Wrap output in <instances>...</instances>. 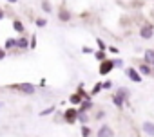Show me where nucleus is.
<instances>
[{
  "instance_id": "obj_4",
  "label": "nucleus",
  "mask_w": 154,
  "mask_h": 137,
  "mask_svg": "<svg viewBox=\"0 0 154 137\" xmlns=\"http://www.w3.org/2000/svg\"><path fill=\"white\" fill-rule=\"evenodd\" d=\"M138 71H140V74L143 76V78H150L152 74H154V68H152V65H149V63H145V61H141L138 67Z\"/></svg>"
},
{
  "instance_id": "obj_31",
  "label": "nucleus",
  "mask_w": 154,
  "mask_h": 137,
  "mask_svg": "<svg viewBox=\"0 0 154 137\" xmlns=\"http://www.w3.org/2000/svg\"><path fill=\"white\" fill-rule=\"evenodd\" d=\"M4 58H6V52H4L2 49H0V60H4Z\"/></svg>"
},
{
  "instance_id": "obj_23",
  "label": "nucleus",
  "mask_w": 154,
  "mask_h": 137,
  "mask_svg": "<svg viewBox=\"0 0 154 137\" xmlns=\"http://www.w3.org/2000/svg\"><path fill=\"white\" fill-rule=\"evenodd\" d=\"M96 45H98V49H100V51H105V49H107V45H105V42H103V40H100V38L96 40Z\"/></svg>"
},
{
  "instance_id": "obj_29",
  "label": "nucleus",
  "mask_w": 154,
  "mask_h": 137,
  "mask_svg": "<svg viewBox=\"0 0 154 137\" xmlns=\"http://www.w3.org/2000/svg\"><path fill=\"white\" fill-rule=\"evenodd\" d=\"M102 117H105V112H103V110H102V112H98V114H96V119H102Z\"/></svg>"
},
{
  "instance_id": "obj_30",
  "label": "nucleus",
  "mask_w": 154,
  "mask_h": 137,
  "mask_svg": "<svg viewBox=\"0 0 154 137\" xmlns=\"http://www.w3.org/2000/svg\"><path fill=\"white\" fill-rule=\"evenodd\" d=\"M82 51H84V52H89V54L93 52V49H89V47H82Z\"/></svg>"
},
{
  "instance_id": "obj_34",
  "label": "nucleus",
  "mask_w": 154,
  "mask_h": 137,
  "mask_svg": "<svg viewBox=\"0 0 154 137\" xmlns=\"http://www.w3.org/2000/svg\"><path fill=\"white\" fill-rule=\"evenodd\" d=\"M2 18H4V13H2V11H0V20H2Z\"/></svg>"
},
{
  "instance_id": "obj_18",
  "label": "nucleus",
  "mask_w": 154,
  "mask_h": 137,
  "mask_svg": "<svg viewBox=\"0 0 154 137\" xmlns=\"http://www.w3.org/2000/svg\"><path fill=\"white\" fill-rule=\"evenodd\" d=\"M103 90V83H96L94 87H93V90H91V96H96L98 92H102Z\"/></svg>"
},
{
  "instance_id": "obj_21",
  "label": "nucleus",
  "mask_w": 154,
  "mask_h": 137,
  "mask_svg": "<svg viewBox=\"0 0 154 137\" xmlns=\"http://www.w3.org/2000/svg\"><path fill=\"white\" fill-rule=\"evenodd\" d=\"M17 47L26 49V47H27V40H26V38H18V40H17Z\"/></svg>"
},
{
  "instance_id": "obj_8",
  "label": "nucleus",
  "mask_w": 154,
  "mask_h": 137,
  "mask_svg": "<svg viewBox=\"0 0 154 137\" xmlns=\"http://www.w3.org/2000/svg\"><path fill=\"white\" fill-rule=\"evenodd\" d=\"M141 130H143L145 135L154 137V123H152V121H145V123L141 124Z\"/></svg>"
},
{
  "instance_id": "obj_19",
  "label": "nucleus",
  "mask_w": 154,
  "mask_h": 137,
  "mask_svg": "<svg viewBox=\"0 0 154 137\" xmlns=\"http://www.w3.org/2000/svg\"><path fill=\"white\" fill-rule=\"evenodd\" d=\"M78 121H80L82 124H87V121H89V115H87V112H80V114H78Z\"/></svg>"
},
{
  "instance_id": "obj_1",
  "label": "nucleus",
  "mask_w": 154,
  "mask_h": 137,
  "mask_svg": "<svg viewBox=\"0 0 154 137\" xmlns=\"http://www.w3.org/2000/svg\"><path fill=\"white\" fill-rule=\"evenodd\" d=\"M152 36H154V24H150V22L143 24L141 29H140V38L141 40H150Z\"/></svg>"
},
{
  "instance_id": "obj_9",
  "label": "nucleus",
  "mask_w": 154,
  "mask_h": 137,
  "mask_svg": "<svg viewBox=\"0 0 154 137\" xmlns=\"http://www.w3.org/2000/svg\"><path fill=\"white\" fill-rule=\"evenodd\" d=\"M18 90L24 92V94H35V92H36V89H35L33 83H20V85H18Z\"/></svg>"
},
{
  "instance_id": "obj_26",
  "label": "nucleus",
  "mask_w": 154,
  "mask_h": 137,
  "mask_svg": "<svg viewBox=\"0 0 154 137\" xmlns=\"http://www.w3.org/2000/svg\"><path fill=\"white\" fill-rule=\"evenodd\" d=\"M111 89H112V81H111V80L103 81V90H111Z\"/></svg>"
},
{
  "instance_id": "obj_28",
  "label": "nucleus",
  "mask_w": 154,
  "mask_h": 137,
  "mask_svg": "<svg viewBox=\"0 0 154 137\" xmlns=\"http://www.w3.org/2000/svg\"><path fill=\"white\" fill-rule=\"evenodd\" d=\"M35 47H36V36L31 38V49H35Z\"/></svg>"
},
{
  "instance_id": "obj_5",
  "label": "nucleus",
  "mask_w": 154,
  "mask_h": 137,
  "mask_svg": "<svg viewBox=\"0 0 154 137\" xmlns=\"http://www.w3.org/2000/svg\"><path fill=\"white\" fill-rule=\"evenodd\" d=\"M78 114H80V110H76V108H67L65 114H63V119H65L69 124H72V123L78 121Z\"/></svg>"
},
{
  "instance_id": "obj_10",
  "label": "nucleus",
  "mask_w": 154,
  "mask_h": 137,
  "mask_svg": "<svg viewBox=\"0 0 154 137\" xmlns=\"http://www.w3.org/2000/svg\"><path fill=\"white\" fill-rule=\"evenodd\" d=\"M143 61L149 63V65H152V68H154V49H147L143 52Z\"/></svg>"
},
{
  "instance_id": "obj_2",
  "label": "nucleus",
  "mask_w": 154,
  "mask_h": 137,
  "mask_svg": "<svg viewBox=\"0 0 154 137\" xmlns=\"http://www.w3.org/2000/svg\"><path fill=\"white\" fill-rule=\"evenodd\" d=\"M125 74H127V78L131 80V81H134V83H141L143 81V76L140 74V71L136 67H127L125 68Z\"/></svg>"
},
{
  "instance_id": "obj_32",
  "label": "nucleus",
  "mask_w": 154,
  "mask_h": 137,
  "mask_svg": "<svg viewBox=\"0 0 154 137\" xmlns=\"http://www.w3.org/2000/svg\"><path fill=\"white\" fill-rule=\"evenodd\" d=\"M8 2H11V4H17V2H18V0H8Z\"/></svg>"
},
{
  "instance_id": "obj_24",
  "label": "nucleus",
  "mask_w": 154,
  "mask_h": 137,
  "mask_svg": "<svg viewBox=\"0 0 154 137\" xmlns=\"http://www.w3.org/2000/svg\"><path fill=\"white\" fill-rule=\"evenodd\" d=\"M53 112H54V106H49V108H45L44 112H40V115L45 117V115H49V114H53Z\"/></svg>"
},
{
  "instance_id": "obj_25",
  "label": "nucleus",
  "mask_w": 154,
  "mask_h": 137,
  "mask_svg": "<svg viewBox=\"0 0 154 137\" xmlns=\"http://www.w3.org/2000/svg\"><path fill=\"white\" fill-rule=\"evenodd\" d=\"M36 25L38 27H45L47 25V20L45 18H36Z\"/></svg>"
},
{
  "instance_id": "obj_7",
  "label": "nucleus",
  "mask_w": 154,
  "mask_h": 137,
  "mask_svg": "<svg viewBox=\"0 0 154 137\" xmlns=\"http://www.w3.org/2000/svg\"><path fill=\"white\" fill-rule=\"evenodd\" d=\"M114 94H116V96H120V98H122V99H123L125 103H127V101L131 99V90H129L127 87H118Z\"/></svg>"
},
{
  "instance_id": "obj_17",
  "label": "nucleus",
  "mask_w": 154,
  "mask_h": 137,
  "mask_svg": "<svg viewBox=\"0 0 154 137\" xmlns=\"http://www.w3.org/2000/svg\"><path fill=\"white\" fill-rule=\"evenodd\" d=\"M4 47H6V49H13V47H17V40H15V38H8L6 43H4Z\"/></svg>"
},
{
  "instance_id": "obj_27",
  "label": "nucleus",
  "mask_w": 154,
  "mask_h": 137,
  "mask_svg": "<svg viewBox=\"0 0 154 137\" xmlns=\"http://www.w3.org/2000/svg\"><path fill=\"white\" fill-rule=\"evenodd\" d=\"M114 63H116V67H120V68H123V65H125V63H123V60H120V58H118V60H114Z\"/></svg>"
},
{
  "instance_id": "obj_33",
  "label": "nucleus",
  "mask_w": 154,
  "mask_h": 137,
  "mask_svg": "<svg viewBox=\"0 0 154 137\" xmlns=\"http://www.w3.org/2000/svg\"><path fill=\"white\" fill-rule=\"evenodd\" d=\"M4 108V101H0V110H2Z\"/></svg>"
},
{
  "instance_id": "obj_16",
  "label": "nucleus",
  "mask_w": 154,
  "mask_h": 137,
  "mask_svg": "<svg viewBox=\"0 0 154 137\" xmlns=\"http://www.w3.org/2000/svg\"><path fill=\"white\" fill-rule=\"evenodd\" d=\"M112 103H114V105H116L118 108H123V105H125V101H123V99H122L120 96H116V94L112 96Z\"/></svg>"
},
{
  "instance_id": "obj_3",
  "label": "nucleus",
  "mask_w": 154,
  "mask_h": 137,
  "mask_svg": "<svg viewBox=\"0 0 154 137\" xmlns=\"http://www.w3.org/2000/svg\"><path fill=\"white\" fill-rule=\"evenodd\" d=\"M114 67H116L114 60H109V58H107L105 61H102V63H100V74H102V76H107Z\"/></svg>"
},
{
  "instance_id": "obj_15",
  "label": "nucleus",
  "mask_w": 154,
  "mask_h": 137,
  "mask_svg": "<svg viewBox=\"0 0 154 137\" xmlns=\"http://www.w3.org/2000/svg\"><path fill=\"white\" fill-rule=\"evenodd\" d=\"M94 58L102 63V61H105V60H107V54H105V51H100V49H98V51L94 52Z\"/></svg>"
},
{
  "instance_id": "obj_20",
  "label": "nucleus",
  "mask_w": 154,
  "mask_h": 137,
  "mask_svg": "<svg viewBox=\"0 0 154 137\" xmlns=\"http://www.w3.org/2000/svg\"><path fill=\"white\" fill-rule=\"evenodd\" d=\"M42 9H44L45 13H53V7H51V4L47 2V0H44V2H42Z\"/></svg>"
},
{
  "instance_id": "obj_14",
  "label": "nucleus",
  "mask_w": 154,
  "mask_h": 137,
  "mask_svg": "<svg viewBox=\"0 0 154 137\" xmlns=\"http://www.w3.org/2000/svg\"><path fill=\"white\" fill-rule=\"evenodd\" d=\"M13 29H15L17 33H24V31H26V27H24V24H22L20 20H15V22H13Z\"/></svg>"
},
{
  "instance_id": "obj_13",
  "label": "nucleus",
  "mask_w": 154,
  "mask_h": 137,
  "mask_svg": "<svg viewBox=\"0 0 154 137\" xmlns=\"http://www.w3.org/2000/svg\"><path fill=\"white\" fill-rule=\"evenodd\" d=\"M91 108H93V101H91V99H84L78 110H80V112H87V110H91Z\"/></svg>"
},
{
  "instance_id": "obj_22",
  "label": "nucleus",
  "mask_w": 154,
  "mask_h": 137,
  "mask_svg": "<svg viewBox=\"0 0 154 137\" xmlns=\"http://www.w3.org/2000/svg\"><path fill=\"white\" fill-rule=\"evenodd\" d=\"M89 135H91V128L84 124V126H82V137H89Z\"/></svg>"
},
{
  "instance_id": "obj_6",
  "label": "nucleus",
  "mask_w": 154,
  "mask_h": 137,
  "mask_svg": "<svg viewBox=\"0 0 154 137\" xmlns=\"http://www.w3.org/2000/svg\"><path fill=\"white\" fill-rule=\"evenodd\" d=\"M96 137H114V130L109 124H102L96 132Z\"/></svg>"
},
{
  "instance_id": "obj_11",
  "label": "nucleus",
  "mask_w": 154,
  "mask_h": 137,
  "mask_svg": "<svg viewBox=\"0 0 154 137\" xmlns=\"http://www.w3.org/2000/svg\"><path fill=\"white\" fill-rule=\"evenodd\" d=\"M71 18H72L71 11H67V9H62V11H58V20H60V22H69Z\"/></svg>"
},
{
  "instance_id": "obj_12",
  "label": "nucleus",
  "mask_w": 154,
  "mask_h": 137,
  "mask_svg": "<svg viewBox=\"0 0 154 137\" xmlns=\"http://www.w3.org/2000/svg\"><path fill=\"white\" fill-rule=\"evenodd\" d=\"M82 101H84V98H82L78 92H76V94H72V96L69 98V103H71V105H82Z\"/></svg>"
}]
</instances>
